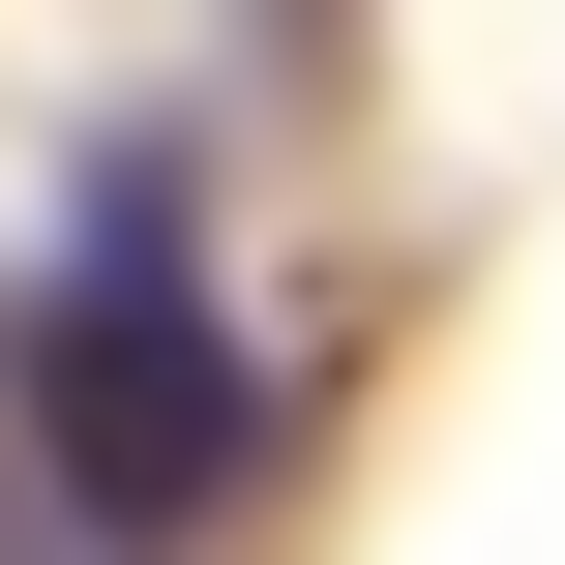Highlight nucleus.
Wrapping results in <instances>:
<instances>
[{
  "mask_svg": "<svg viewBox=\"0 0 565 565\" xmlns=\"http://www.w3.org/2000/svg\"><path fill=\"white\" fill-rule=\"evenodd\" d=\"M0 417H30V477H60L89 536H209V507L268 477V358H238L209 268H149V238H60V268L0 298Z\"/></svg>",
  "mask_w": 565,
  "mask_h": 565,
  "instance_id": "obj_1",
  "label": "nucleus"
}]
</instances>
